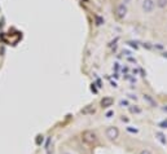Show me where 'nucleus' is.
I'll use <instances>...</instances> for the list:
<instances>
[{
  "instance_id": "5",
  "label": "nucleus",
  "mask_w": 167,
  "mask_h": 154,
  "mask_svg": "<svg viewBox=\"0 0 167 154\" xmlns=\"http://www.w3.org/2000/svg\"><path fill=\"white\" fill-rule=\"evenodd\" d=\"M113 102H114V100L111 97H104L101 100V106L102 108H110L111 105H113Z\"/></svg>"
},
{
  "instance_id": "3",
  "label": "nucleus",
  "mask_w": 167,
  "mask_h": 154,
  "mask_svg": "<svg viewBox=\"0 0 167 154\" xmlns=\"http://www.w3.org/2000/svg\"><path fill=\"white\" fill-rule=\"evenodd\" d=\"M119 136V129L117 128V127H109L108 129H106V137L109 139V140H117Z\"/></svg>"
},
{
  "instance_id": "7",
  "label": "nucleus",
  "mask_w": 167,
  "mask_h": 154,
  "mask_svg": "<svg viewBox=\"0 0 167 154\" xmlns=\"http://www.w3.org/2000/svg\"><path fill=\"white\" fill-rule=\"evenodd\" d=\"M144 100H145V101H148V102H149V104L152 105V106H156V105H157V104H156V101H154L153 98L150 97L149 95H144Z\"/></svg>"
},
{
  "instance_id": "11",
  "label": "nucleus",
  "mask_w": 167,
  "mask_h": 154,
  "mask_svg": "<svg viewBox=\"0 0 167 154\" xmlns=\"http://www.w3.org/2000/svg\"><path fill=\"white\" fill-rule=\"evenodd\" d=\"M83 113H84V114H87V113H95V109H92V108H87V109L83 110Z\"/></svg>"
},
{
  "instance_id": "18",
  "label": "nucleus",
  "mask_w": 167,
  "mask_h": 154,
  "mask_svg": "<svg viewBox=\"0 0 167 154\" xmlns=\"http://www.w3.org/2000/svg\"><path fill=\"white\" fill-rule=\"evenodd\" d=\"M162 110H163V112H166V113H167V105H166V106H163V108H162Z\"/></svg>"
},
{
  "instance_id": "17",
  "label": "nucleus",
  "mask_w": 167,
  "mask_h": 154,
  "mask_svg": "<svg viewBox=\"0 0 167 154\" xmlns=\"http://www.w3.org/2000/svg\"><path fill=\"white\" fill-rule=\"evenodd\" d=\"M128 131H130V132H133V133H136V132H137V129H133V128H130V127H128Z\"/></svg>"
},
{
  "instance_id": "10",
  "label": "nucleus",
  "mask_w": 167,
  "mask_h": 154,
  "mask_svg": "<svg viewBox=\"0 0 167 154\" xmlns=\"http://www.w3.org/2000/svg\"><path fill=\"white\" fill-rule=\"evenodd\" d=\"M159 127H161V128H167V119L162 121L161 123H159Z\"/></svg>"
},
{
  "instance_id": "8",
  "label": "nucleus",
  "mask_w": 167,
  "mask_h": 154,
  "mask_svg": "<svg viewBox=\"0 0 167 154\" xmlns=\"http://www.w3.org/2000/svg\"><path fill=\"white\" fill-rule=\"evenodd\" d=\"M157 5L159 8H164L167 5V0H157Z\"/></svg>"
},
{
  "instance_id": "1",
  "label": "nucleus",
  "mask_w": 167,
  "mask_h": 154,
  "mask_svg": "<svg viewBox=\"0 0 167 154\" xmlns=\"http://www.w3.org/2000/svg\"><path fill=\"white\" fill-rule=\"evenodd\" d=\"M82 139L85 144H89V145H92L97 141V136L93 131H84L82 135Z\"/></svg>"
},
{
  "instance_id": "19",
  "label": "nucleus",
  "mask_w": 167,
  "mask_h": 154,
  "mask_svg": "<svg viewBox=\"0 0 167 154\" xmlns=\"http://www.w3.org/2000/svg\"><path fill=\"white\" fill-rule=\"evenodd\" d=\"M127 3H130V0H123V4H127Z\"/></svg>"
},
{
  "instance_id": "20",
  "label": "nucleus",
  "mask_w": 167,
  "mask_h": 154,
  "mask_svg": "<svg viewBox=\"0 0 167 154\" xmlns=\"http://www.w3.org/2000/svg\"><path fill=\"white\" fill-rule=\"evenodd\" d=\"M163 56H164V57H167V53H164V54H163Z\"/></svg>"
},
{
  "instance_id": "12",
  "label": "nucleus",
  "mask_w": 167,
  "mask_h": 154,
  "mask_svg": "<svg viewBox=\"0 0 167 154\" xmlns=\"http://www.w3.org/2000/svg\"><path fill=\"white\" fill-rule=\"evenodd\" d=\"M131 112L132 113H140V109L139 108H131Z\"/></svg>"
},
{
  "instance_id": "15",
  "label": "nucleus",
  "mask_w": 167,
  "mask_h": 154,
  "mask_svg": "<svg viewBox=\"0 0 167 154\" xmlns=\"http://www.w3.org/2000/svg\"><path fill=\"white\" fill-rule=\"evenodd\" d=\"M140 154H152V153H150L148 149H145V150H141V153H140Z\"/></svg>"
},
{
  "instance_id": "2",
  "label": "nucleus",
  "mask_w": 167,
  "mask_h": 154,
  "mask_svg": "<svg viewBox=\"0 0 167 154\" xmlns=\"http://www.w3.org/2000/svg\"><path fill=\"white\" fill-rule=\"evenodd\" d=\"M115 14H117V17H118V18H125L126 14H127V5H126V4H123V3L118 4V5H117V8H115Z\"/></svg>"
},
{
  "instance_id": "13",
  "label": "nucleus",
  "mask_w": 167,
  "mask_h": 154,
  "mask_svg": "<svg viewBox=\"0 0 167 154\" xmlns=\"http://www.w3.org/2000/svg\"><path fill=\"white\" fill-rule=\"evenodd\" d=\"M127 105H128V102H127V101H125V100H122V101H121V106H127Z\"/></svg>"
},
{
  "instance_id": "16",
  "label": "nucleus",
  "mask_w": 167,
  "mask_h": 154,
  "mask_svg": "<svg viewBox=\"0 0 167 154\" xmlns=\"http://www.w3.org/2000/svg\"><path fill=\"white\" fill-rule=\"evenodd\" d=\"M113 114H114L113 112H108V113H106V117H108V118H110V117H111V115H113Z\"/></svg>"
},
{
  "instance_id": "21",
  "label": "nucleus",
  "mask_w": 167,
  "mask_h": 154,
  "mask_svg": "<svg viewBox=\"0 0 167 154\" xmlns=\"http://www.w3.org/2000/svg\"><path fill=\"white\" fill-rule=\"evenodd\" d=\"M65 154H69V153H65Z\"/></svg>"
},
{
  "instance_id": "4",
  "label": "nucleus",
  "mask_w": 167,
  "mask_h": 154,
  "mask_svg": "<svg viewBox=\"0 0 167 154\" xmlns=\"http://www.w3.org/2000/svg\"><path fill=\"white\" fill-rule=\"evenodd\" d=\"M154 7H156L154 0H144V1H142V11H144L145 13H150V12H153Z\"/></svg>"
},
{
  "instance_id": "14",
  "label": "nucleus",
  "mask_w": 167,
  "mask_h": 154,
  "mask_svg": "<svg viewBox=\"0 0 167 154\" xmlns=\"http://www.w3.org/2000/svg\"><path fill=\"white\" fill-rule=\"evenodd\" d=\"M43 141V136H38V139H36V144H40Z\"/></svg>"
},
{
  "instance_id": "6",
  "label": "nucleus",
  "mask_w": 167,
  "mask_h": 154,
  "mask_svg": "<svg viewBox=\"0 0 167 154\" xmlns=\"http://www.w3.org/2000/svg\"><path fill=\"white\" fill-rule=\"evenodd\" d=\"M156 136H157V139H158L159 141H161V144H163V145H166V143H167V140H166V136H164L162 132H157L156 133Z\"/></svg>"
},
{
  "instance_id": "9",
  "label": "nucleus",
  "mask_w": 167,
  "mask_h": 154,
  "mask_svg": "<svg viewBox=\"0 0 167 154\" xmlns=\"http://www.w3.org/2000/svg\"><path fill=\"white\" fill-rule=\"evenodd\" d=\"M102 23H104V20H102L100 16H97L96 17V25H102Z\"/></svg>"
}]
</instances>
